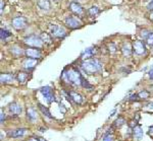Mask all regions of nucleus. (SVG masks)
Instances as JSON below:
<instances>
[{
	"mask_svg": "<svg viewBox=\"0 0 153 141\" xmlns=\"http://www.w3.org/2000/svg\"><path fill=\"white\" fill-rule=\"evenodd\" d=\"M83 75L81 74L78 68L71 66L70 68H65L61 74V80L68 82L71 85H81L82 86Z\"/></svg>",
	"mask_w": 153,
	"mask_h": 141,
	"instance_id": "f257e3e1",
	"label": "nucleus"
},
{
	"mask_svg": "<svg viewBox=\"0 0 153 141\" xmlns=\"http://www.w3.org/2000/svg\"><path fill=\"white\" fill-rule=\"evenodd\" d=\"M81 68L83 69L84 72L91 75V74L98 73L102 70V63L96 58H88L81 63Z\"/></svg>",
	"mask_w": 153,
	"mask_h": 141,
	"instance_id": "f03ea898",
	"label": "nucleus"
},
{
	"mask_svg": "<svg viewBox=\"0 0 153 141\" xmlns=\"http://www.w3.org/2000/svg\"><path fill=\"white\" fill-rule=\"evenodd\" d=\"M24 43L29 47H32V48H41L43 46V41H42L41 37H38L36 35L26 37L24 39Z\"/></svg>",
	"mask_w": 153,
	"mask_h": 141,
	"instance_id": "7ed1b4c3",
	"label": "nucleus"
},
{
	"mask_svg": "<svg viewBox=\"0 0 153 141\" xmlns=\"http://www.w3.org/2000/svg\"><path fill=\"white\" fill-rule=\"evenodd\" d=\"M40 93H42V95L44 96V98L46 100V102L48 104H51L52 102H54L55 98H54V93H53V90L50 86L46 85V86H43V87L40 88Z\"/></svg>",
	"mask_w": 153,
	"mask_h": 141,
	"instance_id": "20e7f679",
	"label": "nucleus"
},
{
	"mask_svg": "<svg viewBox=\"0 0 153 141\" xmlns=\"http://www.w3.org/2000/svg\"><path fill=\"white\" fill-rule=\"evenodd\" d=\"M133 51H134L135 54L141 56V55H145L147 52L146 49V45H145L144 41H141V40H138V41H135L134 45H133Z\"/></svg>",
	"mask_w": 153,
	"mask_h": 141,
	"instance_id": "39448f33",
	"label": "nucleus"
},
{
	"mask_svg": "<svg viewBox=\"0 0 153 141\" xmlns=\"http://www.w3.org/2000/svg\"><path fill=\"white\" fill-rule=\"evenodd\" d=\"M51 33L50 35L55 38H59L62 39L66 36V31L65 28H62L61 26H58V24H54V26H51Z\"/></svg>",
	"mask_w": 153,
	"mask_h": 141,
	"instance_id": "423d86ee",
	"label": "nucleus"
},
{
	"mask_svg": "<svg viewBox=\"0 0 153 141\" xmlns=\"http://www.w3.org/2000/svg\"><path fill=\"white\" fill-rule=\"evenodd\" d=\"M65 24L68 28H70L71 29H79L81 26H82V23L81 21L76 16H68L65 18Z\"/></svg>",
	"mask_w": 153,
	"mask_h": 141,
	"instance_id": "0eeeda50",
	"label": "nucleus"
},
{
	"mask_svg": "<svg viewBox=\"0 0 153 141\" xmlns=\"http://www.w3.org/2000/svg\"><path fill=\"white\" fill-rule=\"evenodd\" d=\"M12 26L16 29H23L27 26V19L24 16H16L12 19Z\"/></svg>",
	"mask_w": 153,
	"mask_h": 141,
	"instance_id": "6e6552de",
	"label": "nucleus"
},
{
	"mask_svg": "<svg viewBox=\"0 0 153 141\" xmlns=\"http://www.w3.org/2000/svg\"><path fill=\"white\" fill-rule=\"evenodd\" d=\"M25 54L28 58H33V59H39L42 57V52L40 51V49H37V48H30L27 49L25 51Z\"/></svg>",
	"mask_w": 153,
	"mask_h": 141,
	"instance_id": "1a4fd4ad",
	"label": "nucleus"
},
{
	"mask_svg": "<svg viewBox=\"0 0 153 141\" xmlns=\"http://www.w3.org/2000/svg\"><path fill=\"white\" fill-rule=\"evenodd\" d=\"M27 130H28L27 128H18V129L9 130L7 132V135L10 138H21L26 135Z\"/></svg>",
	"mask_w": 153,
	"mask_h": 141,
	"instance_id": "9d476101",
	"label": "nucleus"
},
{
	"mask_svg": "<svg viewBox=\"0 0 153 141\" xmlns=\"http://www.w3.org/2000/svg\"><path fill=\"white\" fill-rule=\"evenodd\" d=\"M8 111L12 116H19V115H21L22 112H23V108H22V106L19 105V104L13 102V103L9 104Z\"/></svg>",
	"mask_w": 153,
	"mask_h": 141,
	"instance_id": "9b49d317",
	"label": "nucleus"
},
{
	"mask_svg": "<svg viewBox=\"0 0 153 141\" xmlns=\"http://www.w3.org/2000/svg\"><path fill=\"white\" fill-rule=\"evenodd\" d=\"M37 64H38L37 59L27 58V59H25L24 62H23V68L26 69L27 71H31V70H33V69L36 67Z\"/></svg>",
	"mask_w": 153,
	"mask_h": 141,
	"instance_id": "f8f14e48",
	"label": "nucleus"
},
{
	"mask_svg": "<svg viewBox=\"0 0 153 141\" xmlns=\"http://www.w3.org/2000/svg\"><path fill=\"white\" fill-rule=\"evenodd\" d=\"M14 79H16V76L13 73H1V75H0V81L2 84L13 82Z\"/></svg>",
	"mask_w": 153,
	"mask_h": 141,
	"instance_id": "ddd939ff",
	"label": "nucleus"
},
{
	"mask_svg": "<svg viewBox=\"0 0 153 141\" xmlns=\"http://www.w3.org/2000/svg\"><path fill=\"white\" fill-rule=\"evenodd\" d=\"M70 9H71V11L73 12V13L76 14V15H80V14H82L84 12V8L82 7V5H81V4L79 3V2H76V1L71 2Z\"/></svg>",
	"mask_w": 153,
	"mask_h": 141,
	"instance_id": "4468645a",
	"label": "nucleus"
},
{
	"mask_svg": "<svg viewBox=\"0 0 153 141\" xmlns=\"http://www.w3.org/2000/svg\"><path fill=\"white\" fill-rule=\"evenodd\" d=\"M68 96H70V101L71 102H74L75 104H82L83 102V96L80 95V93H76V91H68Z\"/></svg>",
	"mask_w": 153,
	"mask_h": 141,
	"instance_id": "2eb2a0df",
	"label": "nucleus"
},
{
	"mask_svg": "<svg viewBox=\"0 0 153 141\" xmlns=\"http://www.w3.org/2000/svg\"><path fill=\"white\" fill-rule=\"evenodd\" d=\"M132 134H133V137H134L135 140H137V141L141 140L142 138H143V135H144V132H143L141 126L138 125V126H136L135 128H133Z\"/></svg>",
	"mask_w": 153,
	"mask_h": 141,
	"instance_id": "dca6fc26",
	"label": "nucleus"
},
{
	"mask_svg": "<svg viewBox=\"0 0 153 141\" xmlns=\"http://www.w3.org/2000/svg\"><path fill=\"white\" fill-rule=\"evenodd\" d=\"M27 118H28L29 121L31 122H35V121L38 119V114H37V111L34 108H29L27 110Z\"/></svg>",
	"mask_w": 153,
	"mask_h": 141,
	"instance_id": "f3484780",
	"label": "nucleus"
},
{
	"mask_svg": "<svg viewBox=\"0 0 153 141\" xmlns=\"http://www.w3.org/2000/svg\"><path fill=\"white\" fill-rule=\"evenodd\" d=\"M29 78H30L29 72H24V71H21V72H19L18 75H16V79H18V81L19 83H22V84H25V83L29 80Z\"/></svg>",
	"mask_w": 153,
	"mask_h": 141,
	"instance_id": "a211bd4d",
	"label": "nucleus"
},
{
	"mask_svg": "<svg viewBox=\"0 0 153 141\" xmlns=\"http://www.w3.org/2000/svg\"><path fill=\"white\" fill-rule=\"evenodd\" d=\"M96 54V49L95 48H87L85 51H83L82 55L81 57L85 60V59H88V58H91L92 56H94Z\"/></svg>",
	"mask_w": 153,
	"mask_h": 141,
	"instance_id": "6ab92c4d",
	"label": "nucleus"
},
{
	"mask_svg": "<svg viewBox=\"0 0 153 141\" xmlns=\"http://www.w3.org/2000/svg\"><path fill=\"white\" fill-rule=\"evenodd\" d=\"M37 4L43 10H49L51 7V3L49 0H37Z\"/></svg>",
	"mask_w": 153,
	"mask_h": 141,
	"instance_id": "aec40b11",
	"label": "nucleus"
},
{
	"mask_svg": "<svg viewBox=\"0 0 153 141\" xmlns=\"http://www.w3.org/2000/svg\"><path fill=\"white\" fill-rule=\"evenodd\" d=\"M10 53L13 55L14 57H21L24 54V51L21 47L19 46H13L10 48Z\"/></svg>",
	"mask_w": 153,
	"mask_h": 141,
	"instance_id": "412c9836",
	"label": "nucleus"
},
{
	"mask_svg": "<svg viewBox=\"0 0 153 141\" xmlns=\"http://www.w3.org/2000/svg\"><path fill=\"white\" fill-rule=\"evenodd\" d=\"M38 108H39V110H40L41 112H42V114H43V115L45 116V117L50 118V119H53V116L51 115L50 111H49L48 109L45 107V106H43V105H41L40 103H38Z\"/></svg>",
	"mask_w": 153,
	"mask_h": 141,
	"instance_id": "4be33fe9",
	"label": "nucleus"
},
{
	"mask_svg": "<svg viewBox=\"0 0 153 141\" xmlns=\"http://www.w3.org/2000/svg\"><path fill=\"white\" fill-rule=\"evenodd\" d=\"M122 51H123V54H124V56L126 57H130L131 55H132V47H131V45L129 43H127V44H125L124 46H123V48H122Z\"/></svg>",
	"mask_w": 153,
	"mask_h": 141,
	"instance_id": "5701e85b",
	"label": "nucleus"
},
{
	"mask_svg": "<svg viewBox=\"0 0 153 141\" xmlns=\"http://www.w3.org/2000/svg\"><path fill=\"white\" fill-rule=\"evenodd\" d=\"M126 124V119L124 117H122V116H120L117 120L113 122V127H115V128H120V127H122L123 125H125Z\"/></svg>",
	"mask_w": 153,
	"mask_h": 141,
	"instance_id": "b1692460",
	"label": "nucleus"
},
{
	"mask_svg": "<svg viewBox=\"0 0 153 141\" xmlns=\"http://www.w3.org/2000/svg\"><path fill=\"white\" fill-rule=\"evenodd\" d=\"M9 37H11L10 32H8L7 29H1V31H0V38H1V41H5V40L7 38H9Z\"/></svg>",
	"mask_w": 153,
	"mask_h": 141,
	"instance_id": "393cba45",
	"label": "nucleus"
},
{
	"mask_svg": "<svg viewBox=\"0 0 153 141\" xmlns=\"http://www.w3.org/2000/svg\"><path fill=\"white\" fill-rule=\"evenodd\" d=\"M40 37H41L42 41H43L44 43H46V44L52 43V38H51V36H49L47 33H42Z\"/></svg>",
	"mask_w": 153,
	"mask_h": 141,
	"instance_id": "a878e982",
	"label": "nucleus"
},
{
	"mask_svg": "<svg viewBox=\"0 0 153 141\" xmlns=\"http://www.w3.org/2000/svg\"><path fill=\"white\" fill-rule=\"evenodd\" d=\"M102 141H114V135H113L111 131H108V132L105 133Z\"/></svg>",
	"mask_w": 153,
	"mask_h": 141,
	"instance_id": "bb28decb",
	"label": "nucleus"
},
{
	"mask_svg": "<svg viewBox=\"0 0 153 141\" xmlns=\"http://www.w3.org/2000/svg\"><path fill=\"white\" fill-rule=\"evenodd\" d=\"M149 91L146 90H143L141 93H138V95H139L140 100H147L148 98H149Z\"/></svg>",
	"mask_w": 153,
	"mask_h": 141,
	"instance_id": "cd10ccee",
	"label": "nucleus"
},
{
	"mask_svg": "<svg viewBox=\"0 0 153 141\" xmlns=\"http://www.w3.org/2000/svg\"><path fill=\"white\" fill-rule=\"evenodd\" d=\"M89 14H90V15H96V14H98L100 12V9L98 8V7H96V6H92L91 7L90 9H89Z\"/></svg>",
	"mask_w": 153,
	"mask_h": 141,
	"instance_id": "c85d7f7f",
	"label": "nucleus"
},
{
	"mask_svg": "<svg viewBox=\"0 0 153 141\" xmlns=\"http://www.w3.org/2000/svg\"><path fill=\"white\" fill-rule=\"evenodd\" d=\"M146 40V43L149 46H153V32H150V34L147 36V38L145 39Z\"/></svg>",
	"mask_w": 153,
	"mask_h": 141,
	"instance_id": "c756f323",
	"label": "nucleus"
},
{
	"mask_svg": "<svg viewBox=\"0 0 153 141\" xmlns=\"http://www.w3.org/2000/svg\"><path fill=\"white\" fill-rule=\"evenodd\" d=\"M82 86L83 87H85V88H89V90H91V88H93V86L91 85V84H89V82L87 80H86L85 78L83 79V81H82Z\"/></svg>",
	"mask_w": 153,
	"mask_h": 141,
	"instance_id": "7c9ffc66",
	"label": "nucleus"
},
{
	"mask_svg": "<svg viewBox=\"0 0 153 141\" xmlns=\"http://www.w3.org/2000/svg\"><path fill=\"white\" fill-rule=\"evenodd\" d=\"M129 125H130V127L133 129V128H135L136 126L139 125V124H138V120H132V121L130 122V124H129Z\"/></svg>",
	"mask_w": 153,
	"mask_h": 141,
	"instance_id": "2f4dec72",
	"label": "nucleus"
},
{
	"mask_svg": "<svg viewBox=\"0 0 153 141\" xmlns=\"http://www.w3.org/2000/svg\"><path fill=\"white\" fill-rule=\"evenodd\" d=\"M139 100H140V98L138 95H132L130 98V101H132V102H134V101H139Z\"/></svg>",
	"mask_w": 153,
	"mask_h": 141,
	"instance_id": "473e14b6",
	"label": "nucleus"
},
{
	"mask_svg": "<svg viewBox=\"0 0 153 141\" xmlns=\"http://www.w3.org/2000/svg\"><path fill=\"white\" fill-rule=\"evenodd\" d=\"M147 9L148 10H153V0H150V2L147 5Z\"/></svg>",
	"mask_w": 153,
	"mask_h": 141,
	"instance_id": "72a5a7b5",
	"label": "nucleus"
},
{
	"mask_svg": "<svg viewBox=\"0 0 153 141\" xmlns=\"http://www.w3.org/2000/svg\"><path fill=\"white\" fill-rule=\"evenodd\" d=\"M28 141H39L38 136H31V137H29Z\"/></svg>",
	"mask_w": 153,
	"mask_h": 141,
	"instance_id": "f704fd0d",
	"label": "nucleus"
},
{
	"mask_svg": "<svg viewBox=\"0 0 153 141\" xmlns=\"http://www.w3.org/2000/svg\"><path fill=\"white\" fill-rule=\"evenodd\" d=\"M1 119H0V120H1V124H3V121L5 120V114H4L3 112H1Z\"/></svg>",
	"mask_w": 153,
	"mask_h": 141,
	"instance_id": "c9c22d12",
	"label": "nucleus"
},
{
	"mask_svg": "<svg viewBox=\"0 0 153 141\" xmlns=\"http://www.w3.org/2000/svg\"><path fill=\"white\" fill-rule=\"evenodd\" d=\"M148 134H149V135H153V126L149 127V131H148Z\"/></svg>",
	"mask_w": 153,
	"mask_h": 141,
	"instance_id": "e433bc0d",
	"label": "nucleus"
},
{
	"mask_svg": "<svg viewBox=\"0 0 153 141\" xmlns=\"http://www.w3.org/2000/svg\"><path fill=\"white\" fill-rule=\"evenodd\" d=\"M149 77L153 79V67L150 69V71H149Z\"/></svg>",
	"mask_w": 153,
	"mask_h": 141,
	"instance_id": "4c0bfd02",
	"label": "nucleus"
},
{
	"mask_svg": "<svg viewBox=\"0 0 153 141\" xmlns=\"http://www.w3.org/2000/svg\"><path fill=\"white\" fill-rule=\"evenodd\" d=\"M147 108H149V109H151V110H153V103L148 104V105H147Z\"/></svg>",
	"mask_w": 153,
	"mask_h": 141,
	"instance_id": "58836bf2",
	"label": "nucleus"
},
{
	"mask_svg": "<svg viewBox=\"0 0 153 141\" xmlns=\"http://www.w3.org/2000/svg\"><path fill=\"white\" fill-rule=\"evenodd\" d=\"M38 139H39V141H47L45 139V138H43V137H40V136H38Z\"/></svg>",
	"mask_w": 153,
	"mask_h": 141,
	"instance_id": "ea45409f",
	"label": "nucleus"
},
{
	"mask_svg": "<svg viewBox=\"0 0 153 141\" xmlns=\"http://www.w3.org/2000/svg\"><path fill=\"white\" fill-rule=\"evenodd\" d=\"M3 12V1H1V13Z\"/></svg>",
	"mask_w": 153,
	"mask_h": 141,
	"instance_id": "a19ab883",
	"label": "nucleus"
},
{
	"mask_svg": "<svg viewBox=\"0 0 153 141\" xmlns=\"http://www.w3.org/2000/svg\"><path fill=\"white\" fill-rule=\"evenodd\" d=\"M150 18H151L152 21H153V11L151 12V14H150Z\"/></svg>",
	"mask_w": 153,
	"mask_h": 141,
	"instance_id": "79ce46f5",
	"label": "nucleus"
},
{
	"mask_svg": "<svg viewBox=\"0 0 153 141\" xmlns=\"http://www.w3.org/2000/svg\"><path fill=\"white\" fill-rule=\"evenodd\" d=\"M74 1H76V2H78V1H80V0H74Z\"/></svg>",
	"mask_w": 153,
	"mask_h": 141,
	"instance_id": "37998d69",
	"label": "nucleus"
},
{
	"mask_svg": "<svg viewBox=\"0 0 153 141\" xmlns=\"http://www.w3.org/2000/svg\"><path fill=\"white\" fill-rule=\"evenodd\" d=\"M27 141H28V140H27Z\"/></svg>",
	"mask_w": 153,
	"mask_h": 141,
	"instance_id": "c03bdc74",
	"label": "nucleus"
}]
</instances>
